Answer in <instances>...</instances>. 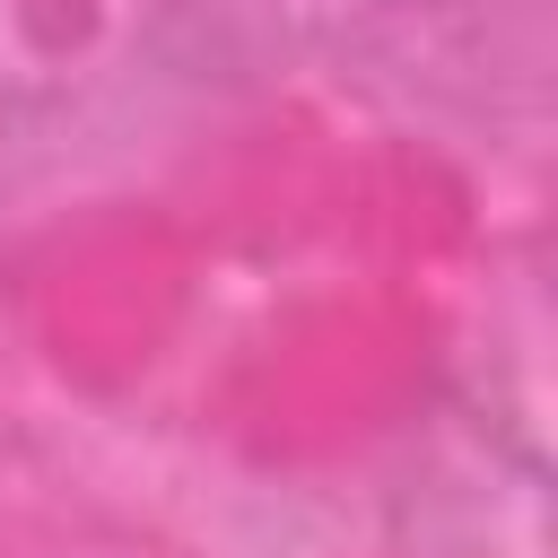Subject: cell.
<instances>
[{
  "label": "cell",
  "instance_id": "cell-2",
  "mask_svg": "<svg viewBox=\"0 0 558 558\" xmlns=\"http://www.w3.org/2000/svg\"><path fill=\"white\" fill-rule=\"evenodd\" d=\"M174 0H0V113H52L113 87Z\"/></svg>",
  "mask_w": 558,
  "mask_h": 558
},
{
  "label": "cell",
  "instance_id": "cell-1",
  "mask_svg": "<svg viewBox=\"0 0 558 558\" xmlns=\"http://www.w3.org/2000/svg\"><path fill=\"white\" fill-rule=\"evenodd\" d=\"M541 9L549 0H270V26L323 70L480 105L541 70Z\"/></svg>",
  "mask_w": 558,
  "mask_h": 558
}]
</instances>
